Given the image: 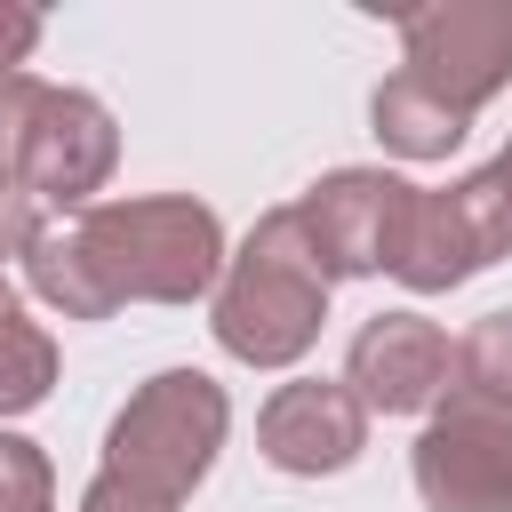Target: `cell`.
<instances>
[{
	"instance_id": "6",
	"label": "cell",
	"mask_w": 512,
	"mask_h": 512,
	"mask_svg": "<svg viewBox=\"0 0 512 512\" xmlns=\"http://www.w3.org/2000/svg\"><path fill=\"white\" fill-rule=\"evenodd\" d=\"M408 472L432 512H512V408L440 392L432 424L408 448Z\"/></svg>"
},
{
	"instance_id": "20",
	"label": "cell",
	"mask_w": 512,
	"mask_h": 512,
	"mask_svg": "<svg viewBox=\"0 0 512 512\" xmlns=\"http://www.w3.org/2000/svg\"><path fill=\"white\" fill-rule=\"evenodd\" d=\"M488 168H496V184H504V200H512V144H504V152H496Z\"/></svg>"
},
{
	"instance_id": "10",
	"label": "cell",
	"mask_w": 512,
	"mask_h": 512,
	"mask_svg": "<svg viewBox=\"0 0 512 512\" xmlns=\"http://www.w3.org/2000/svg\"><path fill=\"white\" fill-rule=\"evenodd\" d=\"M344 384L368 416H416L440 408L448 392V328L424 312H376L352 352H344Z\"/></svg>"
},
{
	"instance_id": "4",
	"label": "cell",
	"mask_w": 512,
	"mask_h": 512,
	"mask_svg": "<svg viewBox=\"0 0 512 512\" xmlns=\"http://www.w3.org/2000/svg\"><path fill=\"white\" fill-rule=\"evenodd\" d=\"M496 256H512V200H504L496 168H472L456 184L408 192V216H400L384 272L416 296H440V288H464L472 272H488Z\"/></svg>"
},
{
	"instance_id": "3",
	"label": "cell",
	"mask_w": 512,
	"mask_h": 512,
	"mask_svg": "<svg viewBox=\"0 0 512 512\" xmlns=\"http://www.w3.org/2000/svg\"><path fill=\"white\" fill-rule=\"evenodd\" d=\"M224 432H232L224 384L200 376V368H160V376L136 384L128 408L112 416L96 472H112L120 488H136V496H152V504H184V496L208 480Z\"/></svg>"
},
{
	"instance_id": "7",
	"label": "cell",
	"mask_w": 512,
	"mask_h": 512,
	"mask_svg": "<svg viewBox=\"0 0 512 512\" xmlns=\"http://www.w3.org/2000/svg\"><path fill=\"white\" fill-rule=\"evenodd\" d=\"M120 168V128L104 112V96L88 88H40L24 136H16V184L32 200L56 208H96V192Z\"/></svg>"
},
{
	"instance_id": "15",
	"label": "cell",
	"mask_w": 512,
	"mask_h": 512,
	"mask_svg": "<svg viewBox=\"0 0 512 512\" xmlns=\"http://www.w3.org/2000/svg\"><path fill=\"white\" fill-rule=\"evenodd\" d=\"M0 512H56V472L24 432H0Z\"/></svg>"
},
{
	"instance_id": "9",
	"label": "cell",
	"mask_w": 512,
	"mask_h": 512,
	"mask_svg": "<svg viewBox=\"0 0 512 512\" xmlns=\"http://www.w3.org/2000/svg\"><path fill=\"white\" fill-rule=\"evenodd\" d=\"M256 448L272 472H296V480L344 472L368 448V408L352 400L344 376H296L256 408Z\"/></svg>"
},
{
	"instance_id": "5",
	"label": "cell",
	"mask_w": 512,
	"mask_h": 512,
	"mask_svg": "<svg viewBox=\"0 0 512 512\" xmlns=\"http://www.w3.org/2000/svg\"><path fill=\"white\" fill-rule=\"evenodd\" d=\"M400 72L464 120L512 80V0H424L400 8Z\"/></svg>"
},
{
	"instance_id": "17",
	"label": "cell",
	"mask_w": 512,
	"mask_h": 512,
	"mask_svg": "<svg viewBox=\"0 0 512 512\" xmlns=\"http://www.w3.org/2000/svg\"><path fill=\"white\" fill-rule=\"evenodd\" d=\"M40 88H48V80H32V72H0V168H16V136H24V120H32Z\"/></svg>"
},
{
	"instance_id": "19",
	"label": "cell",
	"mask_w": 512,
	"mask_h": 512,
	"mask_svg": "<svg viewBox=\"0 0 512 512\" xmlns=\"http://www.w3.org/2000/svg\"><path fill=\"white\" fill-rule=\"evenodd\" d=\"M80 512H176V504H152V496H136V488H120L112 472H96V480L80 488Z\"/></svg>"
},
{
	"instance_id": "8",
	"label": "cell",
	"mask_w": 512,
	"mask_h": 512,
	"mask_svg": "<svg viewBox=\"0 0 512 512\" xmlns=\"http://www.w3.org/2000/svg\"><path fill=\"white\" fill-rule=\"evenodd\" d=\"M408 176L392 168H328L296 216H304V240L320 256L328 280H360V272H384L392 264V240H400V216H408Z\"/></svg>"
},
{
	"instance_id": "12",
	"label": "cell",
	"mask_w": 512,
	"mask_h": 512,
	"mask_svg": "<svg viewBox=\"0 0 512 512\" xmlns=\"http://www.w3.org/2000/svg\"><path fill=\"white\" fill-rule=\"evenodd\" d=\"M48 384H56V336L40 320H24V296L0 272V424L24 416V408H40Z\"/></svg>"
},
{
	"instance_id": "2",
	"label": "cell",
	"mask_w": 512,
	"mask_h": 512,
	"mask_svg": "<svg viewBox=\"0 0 512 512\" xmlns=\"http://www.w3.org/2000/svg\"><path fill=\"white\" fill-rule=\"evenodd\" d=\"M72 240L104 288V304H192L224 280V224L192 192H144V200H96L72 216Z\"/></svg>"
},
{
	"instance_id": "1",
	"label": "cell",
	"mask_w": 512,
	"mask_h": 512,
	"mask_svg": "<svg viewBox=\"0 0 512 512\" xmlns=\"http://www.w3.org/2000/svg\"><path fill=\"white\" fill-rule=\"evenodd\" d=\"M328 288L336 280L320 272V256L304 240V216L288 200V208H264L248 224V240L224 256L208 328L240 368H296L328 328Z\"/></svg>"
},
{
	"instance_id": "14",
	"label": "cell",
	"mask_w": 512,
	"mask_h": 512,
	"mask_svg": "<svg viewBox=\"0 0 512 512\" xmlns=\"http://www.w3.org/2000/svg\"><path fill=\"white\" fill-rule=\"evenodd\" d=\"M448 392L512 408V312H480L456 344H448Z\"/></svg>"
},
{
	"instance_id": "11",
	"label": "cell",
	"mask_w": 512,
	"mask_h": 512,
	"mask_svg": "<svg viewBox=\"0 0 512 512\" xmlns=\"http://www.w3.org/2000/svg\"><path fill=\"white\" fill-rule=\"evenodd\" d=\"M368 120H376V144L400 152V160H448V152L472 136V120H464L456 104H440L424 80H408V72H392V80L368 96Z\"/></svg>"
},
{
	"instance_id": "16",
	"label": "cell",
	"mask_w": 512,
	"mask_h": 512,
	"mask_svg": "<svg viewBox=\"0 0 512 512\" xmlns=\"http://www.w3.org/2000/svg\"><path fill=\"white\" fill-rule=\"evenodd\" d=\"M40 240V200L16 184V168H0V256H24Z\"/></svg>"
},
{
	"instance_id": "18",
	"label": "cell",
	"mask_w": 512,
	"mask_h": 512,
	"mask_svg": "<svg viewBox=\"0 0 512 512\" xmlns=\"http://www.w3.org/2000/svg\"><path fill=\"white\" fill-rule=\"evenodd\" d=\"M40 48V8L0 0V72H24V56Z\"/></svg>"
},
{
	"instance_id": "13",
	"label": "cell",
	"mask_w": 512,
	"mask_h": 512,
	"mask_svg": "<svg viewBox=\"0 0 512 512\" xmlns=\"http://www.w3.org/2000/svg\"><path fill=\"white\" fill-rule=\"evenodd\" d=\"M24 280H32V296L56 304L64 320H112V304H104V288H96L72 224H40V240L24 248Z\"/></svg>"
}]
</instances>
